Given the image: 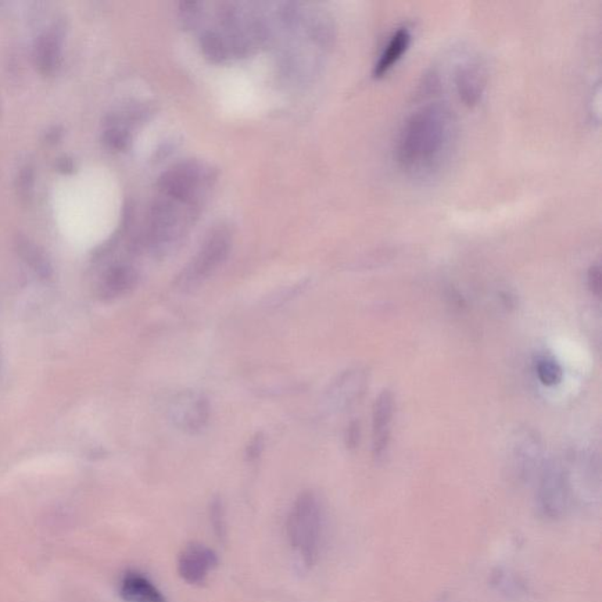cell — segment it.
Listing matches in <instances>:
<instances>
[{"instance_id": "cell-1", "label": "cell", "mask_w": 602, "mask_h": 602, "mask_svg": "<svg viewBox=\"0 0 602 602\" xmlns=\"http://www.w3.org/2000/svg\"><path fill=\"white\" fill-rule=\"evenodd\" d=\"M451 132V118L443 107L428 106L412 114L397 141L401 166L412 172L435 166L449 145Z\"/></svg>"}, {"instance_id": "cell-2", "label": "cell", "mask_w": 602, "mask_h": 602, "mask_svg": "<svg viewBox=\"0 0 602 602\" xmlns=\"http://www.w3.org/2000/svg\"><path fill=\"white\" fill-rule=\"evenodd\" d=\"M324 534V517L320 501L312 492L300 494L288 519L289 544L303 559L313 565L320 553Z\"/></svg>"}, {"instance_id": "cell-3", "label": "cell", "mask_w": 602, "mask_h": 602, "mask_svg": "<svg viewBox=\"0 0 602 602\" xmlns=\"http://www.w3.org/2000/svg\"><path fill=\"white\" fill-rule=\"evenodd\" d=\"M231 250V236L225 228L216 229L203 243L202 249L181 272L177 285L191 289L206 281L228 258Z\"/></svg>"}, {"instance_id": "cell-4", "label": "cell", "mask_w": 602, "mask_h": 602, "mask_svg": "<svg viewBox=\"0 0 602 602\" xmlns=\"http://www.w3.org/2000/svg\"><path fill=\"white\" fill-rule=\"evenodd\" d=\"M168 418L179 431L200 435L209 425L211 404L200 390H184L175 394L168 405Z\"/></svg>"}, {"instance_id": "cell-5", "label": "cell", "mask_w": 602, "mask_h": 602, "mask_svg": "<svg viewBox=\"0 0 602 602\" xmlns=\"http://www.w3.org/2000/svg\"><path fill=\"white\" fill-rule=\"evenodd\" d=\"M205 178L199 164L184 163L165 172L160 178V189L166 198L181 204H193Z\"/></svg>"}, {"instance_id": "cell-6", "label": "cell", "mask_w": 602, "mask_h": 602, "mask_svg": "<svg viewBox=\"0 0 602 602\" xmlns=\"http://www.w3.org/2000/svg\"><path fill=\"white\" fill-rule=\"evenodd\" d=\"M367 386V371L351 368L340 374L326 392V404L333 411H345L359 401Z\"/></svg>"}, {"instance_id": "cell-7", "label": "cell", "mask_w": 602, "mask_h": 602, "mask_svg": "<svg viewBox=\"0 0 602 602\" xmlns=\"http://www.w3.org/2000/svg\"><path fill=\"white\" fill-rule=\"evenodd\" d=\"M63 21H55L35 38L34 63L35 69L42 75H52L58 69L64 39Z\"/></svg>"}, {"instance_id": "cell-8", "label": "cell", "mask_w": 602, "mask_h": 602, "mask_svg": "<svg viewBox=\"0 0 602 602\" xmlns=\"http://www.w3.org/2000/svg\"><path fill=\"white\" fill-rule=\"evenodd\" d=\"M218 565L217 554L202 544H191L182 550L178 559V573L191 585L203 583Z\"/></svg>"}, {"instance_id": "cell-9", "label": "cell", "mask_w": 602, "mask_h": 602, "mask_svg": "<svg viewBox=\"0 0 602 602\" xmlns=\"http://www.w3.org/2000/svg\"><path fill=\"white\" fill-rule=\"evenodd\" d=\"M394 414V397L389 390H382L376 397L372 413V428H374V458L380 459L386 453L390 445V425H392Z\"/></svg>"}, {"instance_id": "cell-10", "label": "cell", "mask_w": 602, "mask_h": 602, "mask_svg": "<svg viewBox=\"0 0 602 602\" xmlns=\"http://www.w3.org/2000/svg\"><path fill=\"white\" fill-rule=\"evenodd\" d=\"M138 282V272L127 264H114L104 272L98 285L103 300H113L128 295Z\"/></svg>"}, {"instance_id": "cell-11", "label": "cell", "mask_w": 602, "mask_h": 602, "mask_svg": "<svg viewBox=\"0 0 602 602\" xmlns=\"http://www.w3.org/2000/svg\"><path fill=\"white\" fill-rule=\"evenodd\" d=\"M120 593L127 602H167L164 594L148 576L139 572H127L123 576Z\"/></svg>"}, {"instance_id": "cell-12", "label": "cell", "mask_w": 602, "mask_h": 602, "mask_svg": "<svg viewBox=\"0 0 602 602\" xmlns=\"http://www.w3.org/2000/svg\"><path fill=\"white\" fill-rule=\"evenodd\" d=\"M411 39V32L406 27H401L397 32H394L389 44H387L378 62L375 64L374 70L375 78H382L403 58V56L406 53L408 48H410Z\"/></svg>"}, {"instance_id": "cell-13", "label": "cell", "mask_w": 602, "mask_h": 602, "mask_svg": "<svg viewBox=\"0 0 602 602\" xmlns=\"http://www.w3.org/2000/svg\"><path fill=\"white\" fill-rule=\"evenodd\" d=\"M14 243H16L18 254L35 272V274L39 275L42 279L52 277V265L50 263L48 254L45 253L44 250L41 249L31 239L21 235H17Z\"/></svg>"}, {"instance_id": "cell-14", "label": "cell", "mask_w": 602, "mask_h": 602, "mask_svg": "<svg viewBox=\"0 0 602 602\" xmlns=\"http://www.w3.org/2000/svg\"><path fill=\"white\" fill-rule=\"evenodd\" d=\"M483 86L482 71L478 66L462 67L457 75L459 96L467 105H475L482 96Z\"/></svg>"}, {"instance_id": "cell-15", "label": "cell", "mask_w": 602, "mask_h": 602, "mask_svg": "<svg viewBox=\"0 0 602 602\" xmlns=\"http://www.w3.org/2000/svg\"><path fill=\"white\" fill-rule=\"evenodd\" d=\"M35 170L34 165L27 164L18 172L16 179L17 197L23 204L31 202L35 192Z\"/></svg>"}, {"instance_id": "cell-16", "label": "cell", "mask_w": 602, "mask_h": 602, "mask_svg": "<svg viewBox=\"0 0 602 602\" xmlns=\"http://www.w3.org/2000/svg\"><path fill=\"white\" fill-rule=\"evenodd\" d=\"M104 144L110 150H125L131 144V135L120 125H109L103 135Z\"/></svg>"}, {"instance_id": "cell-17", "label": "cell", "mask_w": 602, "mask_h": 602, "mask_svg": "<svg viewBox=\"0 0 602 602\" xmlns=\"http://www.w3.org/2000/svg\"><path fill=\"white\" fill-rule=\"evenodd\" d=\"M536 374L543 385L552 387L561 382L564 372L557 361L546 358L537 363Z\"/></svg>"}, {"instance_id": "cell-18", "label": "cell", "mask_w": 602, "mask_h": 602, "mask_svg": "<svg viewBox=\"0 0 602 602\" xmlns=\"http://www.w3.org/2000/svg\"><path fill=\"white\" fill-rule=\"evenodd\" d=\"M202 46L204 53L214 62H223L228 57V45L225 44L223 38L214 32H207L203 35Z\"/></svg>"}, {"instance_id": "cell-19", "label": "cell", "mask_w": 602, "mask_h": 602, "mask_svg": "<svg viewBox=\"0 0 602 602\" xmlns=\"http://www.w3.org/2000/svg\"><path fill=\"white\" fill-rule=\"evenodd\" d=\"M265 449V436L263 433L258 432L247 444L245 450V457L250 462L258 460L260 455L263 454Z\"/></svg>"}, {"instance_id": "cell-20", "label": "cell", "mask_w": 602, "mask_h": 602, "mask_svg": "<svg viewBox=\"0 0 602 602\" xmlns=\"http://www.w3.org/2000/svg\"><path fill=\"white\" fill-rule=\"evenodd\" d=\"M587 282H589V288L594 296L600 297L602 286V275L600 266H592L590 268L589 275H587Z\"/></svg>"}, {"instance_id": "cell-21", "label": "cell", "mask_w": 602, "mask_h": 602, "mask_svg": "<svg viewBox=\"0 0 602 602\" xmlns=\"http://www.w3.org/2000/svg\"><path fill=\"white\" fill-rule=\"evenodd\" d=\"M360 439V426L359 422L352 421L346 429V446L347 449H357Z\"/></svg>"}, {"instance_id": "cell-22", "label": "cell", "mask_w": 602, "mask_h": 602, "mask_svg": "<svg viewBox=\"0 0 602 602\" xmlns=\"http://www.w3.org/2000/svg\"><path fill=\"white\" fill-rule=\"evenodd\" d=\"M56 168L60 174H71L75 170V164L73 158L63 156L56 159Z\"/></svg>"}, {"instance_id": "cell-23", "label": "cell", "mask_w": 602, "mask_h": 602, "mask_svg": "<svg viewBox=\"0 0 602 602\" xmlns=\"http://www.w3.org/2000/svg\"><path fill=\"white\" fill-rule=\"evenodd\" d=\"M63 138V130L59 127H55L50 128L48 134H46V143L50 145H56L57 143L60 142Z\"/></svg>"}]
</instances>
